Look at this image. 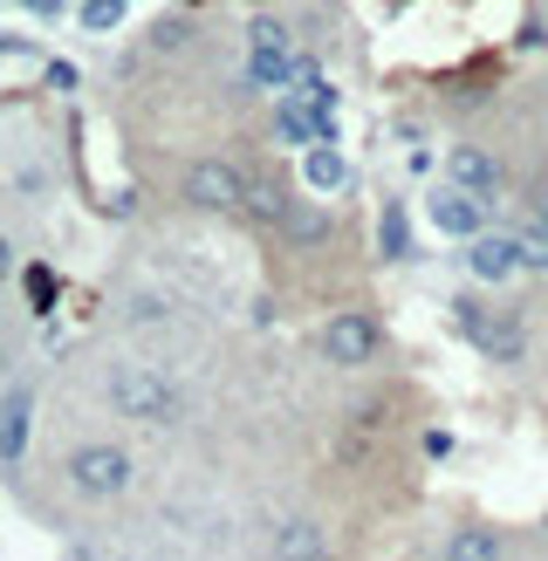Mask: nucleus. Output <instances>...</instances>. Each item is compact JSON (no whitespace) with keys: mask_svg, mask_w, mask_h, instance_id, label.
<instances>
[{"mask_svg":"<svg viewBox=\"0 0 548 561\" xmlns=\"http://www.w3.org/2000/svg\"><path fill=\"white\" fill-rule=\"evenodd\" d=\"M103 404L130 417V425H179L185 390H179V377L151 370V363H117V370H103Z\"/></svg>","mask_w":548,"mask_h":561,"instance_id":"obj_1","label":"nucleus"},{"mask_svg":"<svg viewBox=\"0 0 548 561\" xmlns=\"http://www.w3.org/2000/svg\"><path fill=\"white\" fill-rule=\"evenodd\" d=\"M62 472H69V486L82 500H124L130 480H137V459L124 453V445H110V438H90V445H76V453H69Z\"/></svg>","mask_w":548,"mask_h":561,"instance_id":"obj_2","label":"nucleus"},{"mask_svg":"<svg viewBox=\"0 0 548 561\" xmlns=\"http://www.w3.org/2000/svg\"><path fill=\"white\" fill-rule=\"evenodd\" d=\"M179 199L192 213H240L247 206V164H233V158H192L179 172Z\"/></svg>","mask_w":548,"mask_h":561,"instance_id":"obj_3","label":"nucleus"},{"mask_svg":"<svg viewBox=\"0 0 548 561\" xmlns=\"http://www.w3.org/2000/svg\"><path fill=\"white\" fill-rule=\"evenodd\" d=\"M316 350H322L329 363H343V370H364V363L384 350V329H377V316H364V308H336V316L322 322Z\"/></svg>","mask_w":548,"mask_h":561,"instance_id":"obj_4","label":"nucleus"},{"mask_svg":"<svg viewBox=\"0 0 548 561\" xmlns=\"http://www.w3.org/2000/svg\"><path fill=\"white\" fill-rule=\"evenodd\" d=\"M425 219H432V233H446V240H480L487 233V199L480 192H466V185H453V179H438L432 192H425Z\"/></svg>","mask_w":548,"mask_h":561,"instance_id":"obj_5","label":"nucleus"},{"mask_svg":"<svg viewBox=\"0 0 548 561\" xmlns=\"http://www.w3.org/2000/svg\"><path fill=\"white\" fill-rule=\"evenodd\" d=\"M535 267V247L521 240V233H480V240H466V274L487 280V288H507L514 274H528Z\"/></svg>","mask_w":548,"mask_h":561,"instance_id":"obj_6","label":"nucleus"},{"mask_svg":"<svg viewBox=\"0 0 548 561\" xmlns=\"http://www.w3.org/2000/svg\"><path fill=\"white\" fill-rule=\"evenodd\" d=\"M453 316H459L466 343H473L480 356H493V363H521V350H528L521 316H493V308H480V301H453Z\"/></svg>","mask_w":548,"mask_h":561,"instance_id":"obj_7","label":"nucleus"},{"mask_svg":"<svg viewBox=\"0 0 548 561\" xmlns=\"http://www.w3.org/2000/svg\"><path fill=\"white\" fill-rule=\"evenodd\" d=\"M446 179L480 192V199H493V192H501V164H493V151H480V145H453L446 151Z\"/></svg>","mask_w":548,"mask_h":561,"instance_id":"obj_8","label":"nucleus"},{"mask_svg":"<svg viewBox=\"0 0 548 561\" xmlns=\"http://www.w3.org/2000/svg\"><path fill=\"white\" fill-rule=\"evenodd\" d=\"M27 425H35V390H14V398H0V466H21V453H27Z\"/></svg>","mask_w":548,"mask_h":561,"instance_id":"obj_9","label":"nucleus"},{"mask_svg":"<svg viewBox=\"0 0 548 561\" xmlns=\"http://www.w3.org/2000/svg\"><path fill=\"white\" fill-rule=\"evenodd\" d=\"M267 561H329V535L316 520H282V527H274Z\"/></svg>","mask_w":548,"mask_h":561,"instance_id":"obj_10","label":"nucleus"},{"mask_svg":"<svg viewBox=\"0 0 548 561\" xmlns=\"http://www.w3.org/2000/svg\"><path fill=\"white\" fill-rule=\"evenodd\" d=\"M301 179H309L316 192H350V158L329 145V137H316V145L301 151Z\"/></svg>","mask_w":548,"mask_h":561,"instance_id":"obj_11","label":"nucleus"},{"mask_svg":"<svg viewBox=\"0 0 548 561\" xmlns=\"http://www.w3.org/2000/svg\"><path fill=\"white\" fill-rule=\"evenodd\" d=\"M288 206H295V199H288V192L274 185V179H254V172H247V206H240L247 219H261V227H274V233H282Z\"/></svg>","mask_w":548,"mask_h":561,"instance_id":"obj_12","label":"nucleus"},{"mask_svg":"<svg viewBox=\"0 0 548 561\" xmlns=\"http://www.w3.org/2000/svg\"><path fill=\"white\" fill-rule=\"evenodd\" d=\"M446 561H501V541H493L487 527H466V535L446 541Z\"/></svg>","mask_w":548,"mask_h":561,"instance_id":"obj_13","label":"nucleus"},{"mask_svg":"<svg viewBox=\"0 0 548 561\" xmlns=\"http://www.w3.org/2000/svg\"><path fill=\"white\" fill-rule=\"evenodd\" d=\"M282 233H288V240H301V247H316V240L329 233V219H322L316 206H288V219H282Z\"/></svg>","mask_w":548,"mask_h":561,"instance_id":"obj_14","label":"nucleus"},{"mask_svg":"<svg viewBox=\"0 0 548 561\" xmlns=\"http://www.w3.org/2000/svg\"><path fill=\"white\" fill-rule=\"evenodd\" d=\"M377 240H384V254H411V227H404V213H398V206L384 213V233H377Z\"/></svg>","mask_w":548,"mask_h":561,"instance_id":"obj_15","label":"nucleus"},{"mask_svg":"<svg viewBox=\"0 0 548 561\" xmlns=\"http://www.w3.org/2000/svg\"><path fill=\"white\" fill-rule=\"evenodd\" d=\"M247 35H254V48H267V55H282V48H288L282 21H254V27H247Z\"/></svg>","mask_w":548,"mask_h":561,"instance_id":"obj_16","label":"nucleus"},{"mask_svg":"<svg viewBox=\"0 0 548 561\" xmlns=\"http://www.w3.org/2000/svg\"><path fill=\"white\" fill-rule=\"evenodd\" d=\"M14 8H27L35 21H55V14H69V0H14Z\"/></svg>","mask_w":548,"mask_h":561,"instance_id":"obj_17","label":"nucleus"},{"mask_svg":"<svg viewBox=\"0 0 548 561\" xmlns=\"http://www.w3.org/2000/svg\"><path fill=\"white\" fill-rule=\"evenodd\" d=\"M14 267H21V261H14V240H8V233H0V280H8Z\"/></svg>","mask_w":548,"mask_h":561,"instance_id":"obj_18","label":"nucleus"},{"mask_svg":"<svg viewBox=\"0 0 548 561\" xmlns=\"http://www.w3.org/2000/svg\"><path fill=\"white\" fill-rule=\"evenodd\" d=\"M535 240H548V199L535 206Z\"/></svg>","mask_w":548,"mask_h":561,"instance_id":"obj_19","label":"nucleus"},{"mask_svg":"<svg viewBox=\"0 0 548 561\" xmlns=\"http://www.w3.org/2000/svg\"><path fill=\"white\" fill-rule=\"evenodd\" d=\"M535 267H541V274H548V247H541V254H535Z\"/></svg>","mask_w":548,"mask_h":561,"instance_id":"obj_20","label":"nucleus"},{"mask_svg":"<svg viewBox=\"0 0 548 561\" xmlns=\"http://www.w3.org/2000/svg\"><path fill=\"white\" fill-rule=\"evenodd\" d=\"M0 377H8V350H0Z\"/></svg>","mask_w":548,"mask_h":561,"instance_id":"obj_21","label":"nucleus"},{"mask_svg":"<svg viewBox=\"0 0 548 561\" xmlns=\"http://www.w3.org/2000/svg\"><path fill=\"white\" fill-rule=\"evenodd\" d=\"M541 172H548V158H541Z\"/></svg>","mask_w":548,"mask_h":561,"instance_id":"obj_22","label":"nucleus"}]
</instances>
